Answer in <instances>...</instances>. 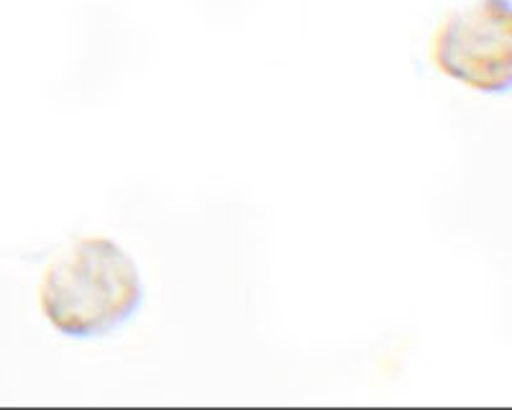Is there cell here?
Listing matches in <instances>:
<instances>
[{
  "instance_id": "cell-1",
  "label": "cell",
  "mask_w": 512,
  "mask_h": 410,
  "mask_svg": "<svg viewBox=\"0 0 512 410\" xmlns=\"http://www.w3.org/2000/svg\"><path fill=\"white\" fill-rule=\"evenodd\" d=\"M39 305L57 334L82 341L111 336L144 305L139 264L105 236L77 241L44 272Z\"/></svg>"
},
{
  "instance_id": "cell-2",
  "label": "cell",
  "mask_w": 512,
  "mask_h": 410,
  "mask_svg": "<svg viewBox=\"0 0 512 410\" xmlns=\"http://www.w3.org/2000/svg\"><path fill=\"white\" fill-rule=\"evenodd\" d=\"M438 70L487 95L512 90V3L472 0L443 21L433 41Z\"/></svg>"
}]
</instances>
